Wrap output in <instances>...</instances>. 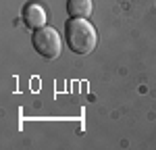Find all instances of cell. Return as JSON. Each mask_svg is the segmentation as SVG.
<instances>
[{"label":"cell","mask_w":156,"mask_h":150,"mask_svg":"<svg viewBox=\"0 0 156 150\" xmlns=\"http://www.w3.org/2000/svg\"><path fill=\"white\" fill-rule=\"evenodd\" d=\"M65 36H67V44L75 54H90L98 44V34L94 25L87 19H77L73 17L71 21L65 25Z\"/></svg>","instance_id":"obj_1"},{"label":"cell","mask_w":156,"mask_h":150,"mask_svg":"<svg viewBox=\"0 0 156 150\" xmlns=\"http://www.w3.org/2000/svg\"><path fill=\"white\" fill-rule=\"evenodd\" d=\"M23 21L29 29H40L46 25V11L37 2H29L23 9Z\"/></svg>","instance_id":"obj_3"},{"label":"cell","mask_w":156,"mask_h":150,"mask_svg":"<svg viewBox=\"0 0 156 150\" xmlns=\"http://www.w3.org/2000/svg\"><path fill=\"white\" fill-rule=\"evenodd\" d=\"M67 11H69L71 17L87 19L92 15V0H69L67 2Z\"/></svg>","instance_id":"obj_4"},{"label":"cell","mask_w":156,"mask_h":150,"mask_svg":"<svg viewBox=\"0 0 156 150\" xmlns=\"http://www.w3.org/2000/svg\"><path fill=\"white\" fill-rule=\"evenodd\" d=\"M31 44L36 52L46 59V61H52V59H58L60 56V48H62V42H60V36L54 27H40V29H34V38H31Z\"/></svg>","instance_id":"obj_2"}]
</instances>
